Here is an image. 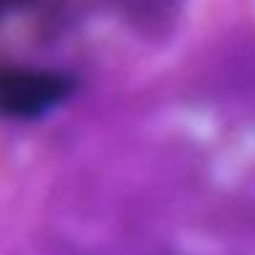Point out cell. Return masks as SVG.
<instances>
[{"label": "cell", "instance_id": "6da1fadb", "mask_svg": "<svg viewBox=\"0 0 255 255\" xmlns=\"http://www.w3.org/2000/svg\"><path fill=\"white\" fill-rule=\"evenodd\" d=\"M74 91V80L39 69H3L0 72V116L33 121L55 110Z\"/></svg>", "mask_w": 255, "mask_h": 255}]
</instances>
